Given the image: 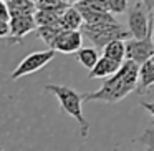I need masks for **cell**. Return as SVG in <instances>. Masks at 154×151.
Wrapping results in <instances>:
<instances>
[{"mask_svg":"<svg viewBox=\"0 0 154 151\" xmlns=\"http://www.w3.org/2000/svg\"><path fill=\"white\" fill-rule=\"evenodd\" d=\"M81 32L96 48H104L113 40H129L133 35L129 30L119 25L118 22H106V24H83Z\"/></svg>","mask_w":154,"mask_h":151,"instance_id":"obj_3","label":"cell"},{"mask_svg":"<svg viewBox=\"0 0 154 151\" xmlns=\"http://www.w3.org/2000/svg\"><path fill=\"white\" fill-rule=\"evenodd\" d=\"M76 58L85 68L91 70V68L98 63V60H100V53H98L96 48L86 47V48H80V50L76 52Z\"/></svg>","mask_w":154,"mask_h":151,"instance_id":"obj_15","label":"cell"},{"mask_svg":"<svg viewBox=\"0 0 154 151\" xmlns=\"http://www.w3.org/2000/svg\"><path fill=\"white\" fill-rule=\"evenodd\" d=\"M111 14H124L128 10V0H106Z\"/></svg>","mask_w":154,"mask_h":151,"instance_id":"obj_17","label":"cell"},{"mask_svg":"<svg viewBox=\"0 0 154 151\" xmlns=\"http://www.w3.org/2000/svg\"><path fill=\"white\" fill-rule=\"evenodd\" d=\"M68 2H70V4H73V5H75V4H78V2H80V0H68Z\"/></svg>","mask_w":154,"mask_h":151,"instance_id":"obj_21","label":"cell"},{"mask_svg":"<svg viewBox=\"0 0 154 151\" xmlns=\"http://www.w3.org/2000/svg\"><path fill=\"white\" fill-rule=\"evenodd\" d=\"M152 18H154V17H152Z\"/></svg>","mask_w":154,"mask_h":151,"instance_id":"obj_26","label":"cell"},{"mask_svg":"<svg viewBox=\"0 0 154 151\" xmlns=\"http://www.w3.org/2000/svg\"><path fill=\"white\" fill-rule=\"evenodd\" d=\"M147 5L143 2H136L128 12V30L131 32L133 38H147L151 37L152 20L147 12Z\"/></svg>","mask_w":154,"mask_h":151,"instance_id":"obj_4","label":"cell"},{"mask_svg":"<svg viewBox=\"0 0 154 151\" xmlns=\"http://www.w3.org/2000/svg\"><path fill=\"white\" fill-rule=\"evenodd\" d=\"M103 55L118 61L126 60V40H113L103 48Z\"/></svg>","mask_w":154,"mask_h":151,"instance_id":"obj_14","label":"cell"},{"mask_svg":"<svg viewBox=\"0 0 154 151\" xmlns=\"http://www.w3.org/2000/svg\"><path fill=\"white\" fill-rule=\"evenodd\" d=\"M139 140L146 144V151H154V128H147Z\"/></svg>","mask_w":154,"mask_h":151,"instance_id":"obj_18","label":"cell"},{"mask_svg":"<svg viewBox=\"0 0 154 151\" xmlns=\"http://www.w3.org/2000/svg\"><path fill=\"white\" fill-rule=\"evenodd\" d=\"M61 30H63V27H58V25H38L35 33H37V37L42 38L50 48H53L55 40H57V37L60 35Z\"/></svg>","mask_w":154,"mask_h":151,"instance_id":"obj_13","label":"cell"},{"mask_svg":"<svg viewBox=\"0 0 154 151\" xmlns=\"http://www.w3.org/2000/svg\"><path fill=\"white\" fill-rule=\"evenodd\" d=\"M83 32L81 30H63L60 32V35L55 40L53 48L60 53H75L81 48V43H83Z\"/></svg>","mask_w":154,"mask_h":151,"instance_id":"obj_8","label":"cell"},{"mask_svg":"<svg viewBox=\"0 0 154 151\" xmlns=\"http://www.w3.org/2000/svg\"><path fill=\"white\" fill-rule=\"evenodd\" d=\"M38 27L35 15H14L12 17V24H10V35L8 40L12 43H20L22 38L27 33L35 32Z\"/></svg>","mask_w":154,"mask_h":151,"instance_id":"obj_7","label":"cell"},{"mask_svg":"<svg viewBox=\"0 0 154 151\" xmlns=\"http://www.w3.org/2000/svg\"><path fill=\"white\" fill-rule=\"evenodd\" d=\"M151 37H152V42H154V30H152V35H151Z\"/></svg>","mask_w":154,"mask_h":151,"instance_id":"obj_22","label":"cell"},{"mask_svg":"<svg viewBox=\"0 0 154 151\" xmlns=\"http://www.w3.org/2000/svg\"><path fill=\"white\" fill-rule=\"evenodd\" d=\"M139 68L141 65L133 60H126L121 68L113 75L106 78L101 85L100 90L93 93H85V101H103V103H118L124 100L129 93H133L137 88V80H139Z\"/></svg>","mask_w":154,"mask_h":151,"instance_id":"obj_1","label":"cell"},{"mask_svg":"<svg viewBox=\"0 0 154 151\" xmlns=\"http://www.w3.org/2000/svg\"><path fill=\"white\" fill-rule=\"evenodd\" d=\"M144 4H146L149 8H152V5H154V0H144Z\"/></svg>","mask_w":154,"mask_h":151,"instance_id":"obj_20","label":"cell"},{"mask_svg":"<svg viewBox=\"0 0 154 151\" xmlns=\"http://www.w3.org/2000/svg\"><path fill=\"white\" fill-rule=\"evenodd\" d=\"M123 63L124 61H118V60H113V58L103 55V57H100L98 63L90 70L88 78H90V80H94V78H103V80H106V78L113 77V75L121 68Z\"/></svg>","mask_w":154,"mask_h":151,"instance_id":"obj_9","label":"cell"},{"mask_svg":"<svg viewBox=\"0 0 154 151\" xmlns=\"http://www.w3.org/2000/svg\"><path fill=\"white\" fill-rule=\"evenodd\" d=\"M152 58H154V57H152Z\"/></svg>","mask_w":154,"mask_h":151,"instance_id":"obj_25","label":"cell"},{"mask_svg":"<svg viewBox=\"0 0 154 151\" xmlns=\"http://www.w3.org/2000/svg\"><path fill=\"white\" fill-rule=\"evenodd\" d=\"M10 24H12V14L8 8L7 2L2 0L0 2V35L8 37L10 35Z\"/></svg>","mask_w":154,"mask_h":151,"instance_id":"obj_16","label":"cell"},{"mask_svg":"<svg viewBox=\"0 0 154 151\" xmlns=\"http://www.w3.org/2000/svg\"><path fill=\"white\" fill-rule=\"evenodd\" d=\"M35 2H38V0H35Z\"/></svg>","mask_w":154,"mask_h":151,"instance_id":"obj_23","label":"cell"},{"mask_svg":"<svg viewBox=\"0 0 154 151\" xmlns=\"http://www.w3.org/2000/svg\"><path fill=\"white\" fill-rule=\"evenodd\" d=\"M83 24H85L83 15H81L80 8L76 5H70L61 17V27L66 28V30H81Z\"/></svg>","mask_w":154,"mask_h":151,"instance_id":"obj_11","label":"cell"},{"mask_svg":"<svg viewBox=\"0 0 154 151\" xmlns=\"http://www.w3.org/2000/svg\"><path fill=\"white\" fill-rule=\"evenodd\" d=\"M57 55L55 48H48V50H40V52H33V53L27 55L23 60L18 63V67L12 71V80H18L22 77L32 75L35 71H38L40 68H43L45 65H48Z\"/></svg>","mask_w":154,"mask_h":151,"instance_id":"obj_5","label":"cell"},{"mask_svg":"<svg viewBox=\"0 0 154 151\" xmlns=\"http://www.w3.org/2000/svg\"><path fill=\"white\" fill-rule=\"evenodd\" d=\"M7 2H8V0H7Z\"/></svg>","mask_w":154,"mask_h":151,"instance_id":"obj_24","label":"cell"},{"mask_svg":"<svg viewBox=\"0 0 154 151\" xmlns=\"http://www.w3.org/2000/svg\"><path fill=\"white\" fill-rule=\"evenodd\" d=\"M7 5L10 8L12 17L14 15H35V12H37L35 0H8Z\"/></svg>","mask_w":154,"mask_h":151,"instance_id":"obj_12","label":"cell"},{"mask_svg":"<svg viewBox=\"0 0 154 151\" xmlns=\"http://www.w3.org/2000/svg\"><path fill=\"white\" fill-rule=\"evenodd\" d=\"M152 85H154V58H151V60L144 61L139 68V80H137L136 91L139 95H143Z\"/></svg>","mask_w":154,"mask_h":151,"instance_id":"obj_10","label":"cell"},{"mask_svg":"<svg viewBox=\"0 0 154 151\" xmlns=\"http://www.w3.org/2000/svg\"><path fill=\"white\" fill-rule=\"evenodd\" d=\"M154 57V42L152 37L147 38H129L126 40V60H133L143 65L144 61Z\"/></svg>","mask_w":154,"mask_h":151,"instance_id":"obj_6","label":"cell"},{"mask_svg":"<svg viewBox=\"0 0 154 151\" xmlns=\"http://www.w3.org/2000/svg\"><path fill=\"white\" fill-rule=\"evenodd\" d=\"M139 105H141V106H143L144 110L147 111V113L151 115V116L154 118V101H141Z\"/></svg>","mask_w":154,"mask_h":151,"instance_id":"obj_19","label":"cell"},{"mask_svg":"<svg viewBox=\"0 0 154 151\" xmlns=\"http://www.w3.org/2000/svg\"><path fill=\"white\" fill-rule=\"evenodd\" d=\"M45 91L55 95L60 103L61 110L66 115H70L73 120L78 121L80 124V136L83 140L88 138V133H90V123L85 120L83 116V110H81V103H83V95H80L78 91H75L73 88L65 87V85H47L45 87Z\"/></svg>","mask_w":154,"mask_h":151,"instance_id":"obj_2","label":"cell"}]
</instances>
